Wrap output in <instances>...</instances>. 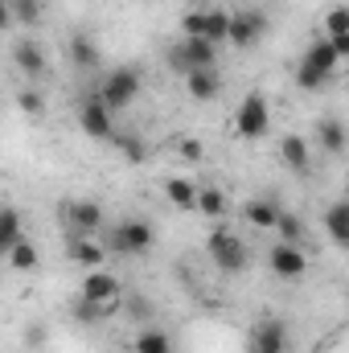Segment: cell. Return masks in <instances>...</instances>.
Here are the masks:
<instances>
[{
	"label": "cell",
	"instance_id": "9a60e30c",
	"mask_svg": "<svg viewBox=\"0 0 349 353\" xmlns=\"http://www.w3.org/2000/svg\"><path fill=\"white\" fill-rule=\"evenodd\" d=\"M66 58H70V66H74V70H83V74H99V70H103L99 41L87 37V33H74V37L66 41Z\"/></svg>",
	"mask_w": 349,
	"mask_h": 353
},
{
	"label": "cell",
	"instance_id": "44dd1931",
	"mask_svg": "<svg viewBox=\"0 0 349 353\" xmlns=\"http://www.w3.org/2000/svg\"><path fill=\"white\" fill-rule=\"evenodd\" d=\"M279 214H283V205H279L275 197H251V201L243 205V218H247L255 230H275V226H279Z\"/></svg>",
	"mask_w": 349,
	"mask_h": 353
},
{
	"label": "cell",
	"instance_id": "d6a6232c",
	"mask_svg": "<svg viewBox=\"0 0 349 353\" xmlns=\"http://www.w3.org/2000/svg\"><path fill=\"white\" fill-rule=\"evenodd\" d=\"M177 157L189 161V165H201V161H206V144H201L197 136H181V140H177Z\"/></svg>",
	"mask_w": 349,
	"mask_h": 353
},
{
	"label": "cell",
	"instance_id": "ac0fdd59",
	"mask_svg": "<svg viewBox=\"0 0 349 353\" xmlns=\"http://www.w3.org/2000/svg\"><path fill=\"white\" fill-rule=\"evenodd\" d=\"M181 50H185L189 74L193 70H218V46L214 41H206V37H181Z\"/></svg>",
	"mask_w": 349,
	"mask_h": 353
},
{
	"label": "cell",
	"instance_id": "7a4b0ae2",
	"mask_svg": "<svg viewBox=\"0 0 349 353\" xmlns=\"http://www.w3.org/2000/svg\"><path fill=\"white\" fill-rule=\"evenodd\" d=\"M337 66H341L337 50L329 46V37H321V41L304 46V54H300V62H296V87L308 90V94H317V90H325L337 79Z\"/></svg>",
	"mask_w": 349,
	"mask_h": 353
},
{
	"label": "cell",
	"instance_id": "d6986e66",
	"mask_svg": "<svg viewBox=\"0 0 349 353\" xmlns=\"http://www.w3.org/2000/svg\"><path fill=\"white\" fill-rule=\"evenodd\" d=\"M66 308H70V321H74V325H83V329L103 325L107 316H115V312H119V304H94V300H87V296H74Z\"/></svg>",
	"mask_w": 349,
	"mask_h": 353
},
{
	"label": "cell",
	"instance_id": "836d02e7",
	"mask_svg": "<svg viewBox=\"0 0 349 353\" xmlns=\"http://www.w3.org/2000/svg\"><path fill=\"white\" fill-rule=\"evenodd\" d=\"M165 62H169V70H173V74H181V79L189 74V62H185V50H181V41H173V46H169Z\"/></svg>",
	"mask_w": 349,
	"mask_h": 353
},
{
	"label": "cell",
	"instance_id": "30bf717a",
	"mask_svg": "<svg viewBox=\"0 0 349 353\" xmlns=\"http://www.w3.org/2000/svg\"><path fill=\"white\" fill-rule=\"evenodd\" d=\"M267 33V17L255 12V8H235L230 12V46L235 50H251Z\"/></svg>",
	"mask_w": 349,
	"mask_h": 353
},
{
	"label": "cell",
	"instance_id": "d590c367",
	"mask_svg": "<svg viewBox=\"0 0 349 353\" xmlns=\"http://www.w3.org/2000/svg\"><path fill=\"white\" fill-rule=\"evenodd\" d=\"M25 345H29V350H41V345H46V325H29V329H25Z\"/></svg>",
	"mask_w": 349,
	"mask_h": 353
},
{
	"label": "cell",
	"instance_id": "7c38bea8",
	"mask_svg": "<svg viewBox=\"0 0 349 353\" xmlns=\"http://www.w3.org/2000/svg\"><path fill=\"white\" fill-rule=\"evenodd\" d=\"M12 66L33 83V79H46V70H50V58H46V46L41 41H33V37H21V41H12Z\"/></svg>",
	"mask_w": 349,
	"mask_h": 353
},
{
	"label": "cell",
	"instance_id": "d4e9b609",
	"mask_svg": "<svg viewBox=\"0 0 349 353\" xmlns=\"http://www.w3.org/2000/svg\"><path fill=\"white\" fill-rule=\"evenodd\" d=\"M4 267H8V271H37V267H41V251L33 247V239H21V243L4 255Z\"/></svg>",
	"mask_w": 349,
	"mask_h": 353
},
{
	"label": "cell",
	"instance_id": "e575fe53",
	"mask_svg": "<svg viewBox=\"0 0 349 353\" xmlns=\"http://www.w3.org/2000/svg\"><path fill=\"white\" fill-rule=\"evenodd\" d=\"M123 312H128V316H136V321H144V316L152 312V304H148L144 296H128V300H123Z\"/></svg>",
	"mask_w": 349,
	"mask_h": 353
},
{
	"label": "cell",
	"instance_id": "6da1fadb",
	"mask_svg": "<svg viewBox=\"0 0 349 353\" xmlns=\"http://www.w3.org/2000/svg\"><path fill=\"white\" fill-rule=\"evenodd\" d=\"M99 243L111 251V255H123V259H140L157 247V230L148 218H119V222H107V230L99 234Z\"/></svg>",
	"mask_w": 349,
	"mask_h": 353
},
{
	"label": "cell",
	"instance_id": "5bb4252c",
	"mask_svg": "<svg viewBox=\"0 0 349 353\" xmlns=\"http://www.w3.org/2000/svg\"><path fill=\"white\" fill-rule=\"evenodd\" d=\"M247 353H288V325L279 316H263L251 333Z\"/></svg>",
	"mask_w": 349,
	"mask_h": 353
},
{
	"label": "cell",
	"instance_id": "9c48e42d",
	"mask_svg": "<svg viewBox=\"0 0 349 353\" xmlns=\"http://www.w3.org/2000/svg\"><path fill=\"white\" fill-rule=\"evenodd\" d=\"M79 128H83V136L94 140V144H111L119 132H115V111H107L94 94H87L83 103H79Z\"/></svg>",
	"mask_w": 349,
	"mask_h": 353
},
{
	"label": "cell",
	"instance_id": "cb8c5ba5",
	"mask_svg": "<svg viewBox=\"0 0 349 353\" xmlns=\"http://www.w3.org/2000/svg\"><path fill=\"white\" fill-rule=\"evenodd\" d=\"M165 197L173 201L177 210L197 214V185H193L189 176H165Z\"/></svg>",
	"mask_w": 349,
	"mask_h": 353
},
{
	"label": "cell",
	"instance_id": "f1b7e54d",
	"mask_svg": "<svg viewBox=\"0 0 349 353\" xmlns=\"http://www.w3.org/2000/svg\"><path fill=\"white\" fill-rule=\"evenodd\" d=\"M275 234H279V243H296V247H304V243H308V226H304V218H300V214H292V210H283V214H279Z\"/></svg>",
	"mask_w": 349,
	"mask_h": 353
},
{
	"label": "cell",
	"instance_id": "5b68a950",
	"mask_svg": "<svg viewBox=\"0 0 349 353\" xmlns=\"http://www.w3.org/2000/svg\"><path fill=\"white\" fill-rule=\"evenodd\" d=\"M58 222H62V234H87V239H99L107 230V210L99 201H62L58 205Z\"/></svg>",
	"mask_w": 349,
	"mask_h": 353
},
{
	"label": "cell",
	"instance_id": "8992f818",
	"mask_svg": "<svg viewBox=\"0 0 349 353\" xmlns=\"http://www.w3.org/2000/svg\"><path fill=\"white\" fill-rule=\"evenodd\" d=\"M181 37H206L214 46L230 41V12L226 8H193L181 17Z\"/></svg>",
	"mask_w": 349,
	"mask_h": 353
},
{
	"label": "cell",
	"instance_id": "603a6c76",
	"mask_svg": "<svg viewBox=\"0 0 349 353\" xmlns=\"http://www.w3.org/2000/svg\"><path fill=\"white\" fill-rule=\"evenodd\" d=\"M197 214H201V218H214V222H222V218L230 214V201H226V193H222L218 185H201V189H197Z\"/></svg>",
	"mask_w": 349,
	"mask_h": 353
},
{
	"label": "cell",
	"instance_id": "8d00e7d4",
	"mask_svg": "<svg viewBox=\"0 0 349 353\" xmlns=\"http://www.w3.org/2000/svg\"><path fill=\"white\" fill-rule=\"evenodd\" d=\"M329 46L337 50V58H341V62L349 58V33H341V37H329Z\"/></svg>",
	"mask_w": 349,
	"mask_h": 353
},
{
	"label": "cell",
	"instance_id": "4316f807",
	"mask_svg": "<svg viewBox=\"0 0 349 353\" xmlns=\"http://www.w3.org/2000/svg\"><path fill=\"white\" fill-rule=\"evenodd\" d=\"M41 0H4V25H37Z\"/></svg>",
	"mask_w": 349,
	"mask_h": 353
},
{
	"label": "cell",
	"instance_id": "4dcf8cb0",
	"mask_svg": "<svg viewBox=\"0 0 349 353\" xmlns=\"http://www.w3.org/2000/svg\"><path fill=\"white\" fill-rule=\"evenodd\" d=\"M17 107H21V111H25L29 119H46V111H50L46 94H41V90H33V87L17 90Z\"/></svg>",
	"mask_w": 349,
	"mask_h": 353
},
{
	"label": "cell",
	"instance_id": "7402d4cb",
	"mask_svg": "<svg viewBox=\"0 0 349 353\" xmlns=\"http://www.w3.org/2000/svg\"><path fill=\"white\" fill-rule=\"evenodd\" d=\"M185 94H189L193 103H214V99L222 94L218 70H193V74H185Z\"/></svg>",
	"mask_w": 349,
	"mask_h": 353
},
{
	"label": "cell",
	"instance_id": "52a82bcc",
	"mask_svg": "<svg viewBox=\"0 0 349 353\" xmlns=\"http://www.w3.org/2000/svg\"><path fill=\"white\" fill-rule=\"evenodd\" d=\"M271 132V107H267V94L251 90L239 107H235V136L239 140H263Z\"/></svg>",
	"mask_w": 349,
	"mask_h": 353
},
{
	"label": "cell",
	"instance_id": "ba28073f",
	"mask_svg": "<svg viewBox=\"0 0 349 353\" xmlns=\"http://www.w3.org/2000/svg\"><path fill=\"white\" fill-rule=\"evenodd\" d=\"M267 267H271L275 279L300 283V279L308 275V255H304V247H296V243H271V247H267Z\"/></svg>",
	"mask_w": 349,
	"mask_h": 353
},
{
	"label": "cell",
	"instance_id": "2e32d148",
	"mask_svg": "<svg viewBox=\"0 0 349 353\" xmlns=\"http://www.w3.org/2000/svg\"><path fill=\"white\" fill-rule=\"evenodd\" d=\"M279 161L292 169L296 176H304L312 169V144L304 140V136H296V132H288L283 140H279Z\"/></svg>",
	"mask_w": 349,
	"mask_h": 353
},
{
	"label": "cell",
	"instance_id": "74e56055",
	"mask_svg": "<svg viewBox=\"0 0 349 353\" xmlns=\"http://www.w3.org/2000/svg\"><path fill=\"white\" fill-rule=\"evenodd\" d=\"M346 197H349V176H346Z\"/></svg>",
	"mask_w": 349,
	"mask_h": 353
},
{
	"label": "cell",
	"instance_id": "4fadbf2b",
	"mask_svg": "<svg viewBox=\"0 0 349 353\" xmlns=\"http://www.w3.org/2000/svg\"><path fill=\"white\" fill-rule=\"evenodd\" d=\"M107 247L99 243V239H87V234H66V259L74 267H83V271H99V267L107 263Z\"/></svg>",
	"mask_w": 349,
	"mask_h": 353
},
{
	"label": "cell",
	"instance_id": "3957f363",
	"mask_svg": "<svg viewBox=\"0 0 349 353\" xmlns=\"http://www.w3.org/2000/svg\"><path fill=\"white\" fill-rule=\"evenodd\" d=\"M206 255H210V263L218 267L222 275H243V271L251 267V247H247V239L235 234L230 226H214V230H210Z\"/></svg>",
	"mask_w": 349,
	"mask_h": 353
},
{
	"label": "cell",
	"instance_id": "ffe728a7",
	"mask_svg": "<svg viewBox=\"0 0 349 353\" xmlns=\"http://www.w3.org/2000/svg\"><path fill=\"white\" fill-rule=\"evenodd\" d=\"M321 222H325L329 239H333L341 251H349V197L329 201V205H325V214H321Z\"/></svg>",
	"mask_w": 349,
	"mask_h": 353
},
{
	"label": "cell",
	"instance_id": "83f0119b",
	"mask_svg": "<svg viewBox=\"0 0 349 353\" xmlns=\"http://www.w3.org/2000/svg\"><path fill=\"white\" fill-rule=\"evenodd\" d=\"M132 353H173V337L165 329H140L132 337Z\"/></svg>",
	"mask_w": 349,
	"mask_h": 353
},
{
	"label": "cell",
	"instance_id": "1f68e13d",
	"mask_svg": "<svg viewBox=\"0 0 349 353\" xmlns=\"http://www.w3.org/2000/svg\"><path fill=\"white\" fill-rule=\"evenodd\" d=\"M349 33V4H333L325 12V37H341Z\"/></svg>",
	"mask_w": 349,
	"mask_h": 353
},
{
	"label": "cell",
	"instance_id": "484cf974",
	"mask_svg": "<svg viewBox=\"0 0 349 353\" xmlns=\"http://www.w3.org/2000/svg\"><path fill=\"white\" fill-rule=\"evenodd\" d=\"M21 239H25V230H21V214H17V205H4V210H0V255H8Z\"/></svg>",
	"mask_w": 349,
	"mask_h": 353
},
{
	"label": "cell",
	"instance_id": "f546056e",
	"mask_svg": "<svg viewBox=\"0 0 349 353\" xmlns=\"http://www.w3.org/2000/svg\"><path fill=\"white\" fill-rule=\"evenodd\" d=\"M115 148H119L123 161H132V165H144V157H148V144H144V136H136V132H119V136H115Z\"/></svg>",
	"mask_w": 349,
	"mask_h": 353
},
{
	"label": "cell",
	"instance_id": "8fae6325",
	"mask_svg": "<svg viewBox=\"0 0 349 353\" xmlns=\"http://www.w3.org/2000/svg\"><path fill=\"white\" fill-rule=\"evenodd\" d=\"M79 296H87V300H94V304H123L119 275H115V271H107V267L87 271V275H83V288H79Z\"/></svg>",
	"mask_w": 349,
	"mask_h": 353
},
{
	"label": "cell",
	"instance_id": "277c9868",
	"mask_svg": "<svg viewBox=\"0 0 349 353\" xmlns=\"http://www.w3.org/2000/svg\"><path fill=\"white\" fill-rule=\"evenodd\" d=\"M107 111H128L132 103H136V94H140V70H132V66H111V70H103L99 74V87L90 90Z\"/></svg>",
	"mask_w": 349,
	"mask_h": 353
},
{
	"label": "cell",
	"instance_id": "e0dca14e",
	"mask_svg": "<svg viewBox=\"0 0 349 353\" xmlns=\"http://www.w3.org/2000/svg\"><path fill=\"white\" fill-rule=\"evenodd\" d=\"M317 144H321L329 157H341L349 148V128L337 115H321V119H317Z\"/></svg>",
	"mask_w": 349,
	"mask_h": 353
}]
</instances>
